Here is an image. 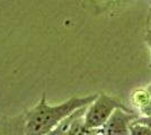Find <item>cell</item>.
Wrapping results in <instances>:
<instances>
[{
    "mask_svg": "<svg viewBox=\"0 0 151 135\" xmlns=\"http://www.w3.org/2000/svg\"><path fill=\"white\" fill-rule=\"evenodd\" d=\"M98 94L83 97H71L68 100L50 105L43 92L37 104L25 113V135H44L55 129L76 110L87 107L97 98Z\"/></svg>",
    "mask_w": 151,
    "mask_h": 135,
    "instance_id": "obj_1",
    "label": "cell"
},
{
    "mask_svg": "<svg viewBox=\"0 0 151 135\" xmlns=\"http://www.w3.org/2000/svg\"><path fill=\"white\" fill-rule=\"evenodd\" d=\"M117 108L127 107L117 98L111 97L106 94H98L97 98L89 105L85 111V123L89 129H101Z\"/></svg>",
    "mask_w": 151,
    "mask_h": 135,
    "instance_id": "obj_2",
    "label": "cell"
},
{
    "mask_svg": "<svg viewBox=\"0 0 151 135\" xmlns=\"http://www.w3.org/2000/svg\"><path fill=\"white\" fill-rule=\"evenodd\" d=\"M140 115L130 108H117L101 129L103 135H130L133 122Z\"/></svg>",
    "mask_w": 151,
    "mask_h": 135,
    "instance_id": "obj_3",
    "label": "cell"
},
{
    "mask_svg": "<svg viewBox=\"0 0 151 135\" xmlns=\"http://www.w3.org/2000/svg\"><path fill=\"white\" fill-rule=\"evenodd\" d=\"M0 135H25V113L0 117Z\"/></svg>",
    "mask_w": 151,
    "mask_h": 135,
    "instance_id": "obj_4",
    "label": "cell"
},
{
    "mask_svg": "<svg viewBox=\"0 0 151 135\" xmlns=\"http://www.w3.org/2000/svg\"><path fill=\"white\" fill-rule=\"evenodd\" d=\"M87 109V108H86ZM86 111V110H85ZM85 111L79 114L76 117L75 119L72 121L71 125L69 129V135H96L101 132V129H89L88 126L86 125L85 119H83V115Z\"/></svg>",
    "mask_w": 151,
    "mask_h": 135,
    "instance_id": "obj_5",
    "label": "cell"
},
{
    "mask_svg": "<svg viewBox=\"0 0 151 135\" xmlns=\"http://www.w3.org/2000/svg\"><path fill=\"white\" fill-rule=\"evenodd\" d=\"M87 107H88V106H87ZM87 107H83V108H80V109L76 110L73 114H71V115H70L69 117H67L63 122L60 123L55 129H53L52 131H50L49 133H46V134H44V135H69V129H70V125H71L72 121H73L79 114L83 113Z\"/></svg>",
    "mask_w": 151,
    "mask_h": 135,
    "instance_id": "obj_6",
    "label": "cell"
},
{
    "mask_svg": "<svg viewBox=\"0 0 151 135\" xmlns=\"http://www.w3.org/2000/svg\"><path fill=\"white\" fill-rule=\"evenodd\" d=\"M151 97L147 89H137L131 95V101L138 109L141 108L142 106H145L147 103H149Z\"/></svg>",
    "mask_w": 151,
    "mask_h": 135,
    "instance_id": "obj_7",
    "label": "cell"
},
{
    "mask_svg": "<svg viewBox=\"0 0 151 135\" xmlns=\"http://www.w3.org/2000/svg\"><path fill=\"white\" fill-rule=\"evenodd\" d=\"M130 135H151V129L143 124L133 122Z\"/></svg>",
    "mask_w": 151,
    "mask_h": 135,
    "instance_id": "obj_8",
    "label": "cell"
},
{
    "mask_svg": "<svg viewBox=\"0 0 151 135\" xmlns=\"http://www.w3.org/2000/svg\"><path fill=\"white\" fill-rule=\"evenodd\" d=\"M139 111V115L141 117H149L151 116V100L149 103H147L145 106H142L141 108L138 109Z\"/></svg>",
    "mask_w": 151,
    "mask_h": 135,
    "instance_id": "obj_9",
    "label": "cell"
},
{
    "mask_svg": "<svg viewBox=\"0 0 151 135\" xmlns=\"http://www.w3.org/2000/svg\"><path fill=\"white\" fill-rule=\"evenodd\" d=\"M134 122L143 124V125H145V126H148V127L151 129V116H149V117H141V116H140V117L137 118Z\"/></svg>",
    "mask_w": 151,
    "mask_h": 135,
    "instance_id": "obj_10",
    "label": "cell"
},
{
    "mask_svg": "<svg viewBox=\"0 0 151 135\" xmlns=\"http://www.w3.org/2000/svg\"><path fill=\"white\" fill-rule=\"evenodd\" d=\"M145 42H147V44H148L151 52V29H149L148 33H147V35H145ZM150 68H151V62H150Z\"/></svg>",
    "mask_w": 151,
    "mask_h": 135,
    "instance_id": "obj_11",
    "label": "cell"
},
{
    "mask_svg": "<svg viewBox=\"0 0 151 135\" xmlns=\"http://www.w3.org/2000/svg\"><path fill=\"white\" fill-rule=\"evenodd\" d=\"M101 2H105V4H108V5H112V4H116L119 1H122V0H98Z\"/></svg>",
    "mask_w": 151,
    "mask_h": 135,
    "instance_id": "obj_12",
    "label": "cell"
},
{
    "mask_svg": "<svg viewBox=\"0 0 151 135\" xmlns=\"http://www.w3.org/2000/svg\"><path fill=\"white\" fill-rule=\"evenodd\" d=\"M145 89L148 90V92H149V95H150V97H151V82L147 86V88H145Z\"/></svg>",
    "mask_w": 151,
    "mask_h": 135,
    "instance_id": "obj_13",
    "label": "cell"
},
{
    "mask_svg": "<svg viewBox=\"0 0 151 135\" xmlns=\"http://www.w3.org/2000/svg\"><path fill=\"white\" fill-rule=\"evenodd\" d=\"M96 135H103V134H101V132H99V133H98V134H96Z\"/></svg>",
    "mask_w": 151,
    "mask_h": 135,
    "instance_id": "obj_14",
    "label": "cell"
}]
</instances>
